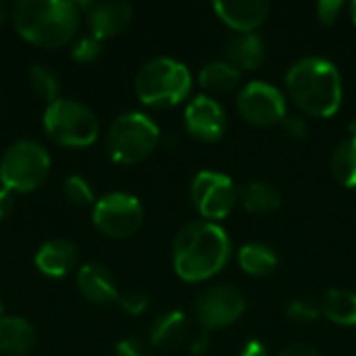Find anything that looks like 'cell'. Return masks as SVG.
<instances>
[{
	"instance_id": "obj_15",
	"label": "cell",
	"mask_w": 356,
	"mask_h": 356,
	"mask_svg": "<svg viewBox=\"0 0 356 356\" xmlns=\"http://www.w3.org/2000/svg\"><path fill=\"white\" fill-rule=\"evenodd\" d=\"M77 290L88 302L98 307L119 300V290L113 273L98 263H86L77 269Z\"/></svg>"
},
{
	"instance_id": "obj_1",
	"label": "cell",
	"mask_w": 356,
	"mask_h": 356,
	"mask_svg": "<svg viewBox=\"0 0 356 356\" xmlns=\"http://www.w3.org/2000/svg\"><path fill=\"white\" fill-rule=\"evenodd\" d=\"M232 257L227 232L213 221H190L173 240V269L179 280L198 284L221 273Z\"/></svg>"
},
{
	"instance_id": "obj_25",
	"label": "cell",
	"mask_w": 356,
	"mask_h": 356,
	"mask_svg": "<svg viewBox=\"0 0 356 356\" xmlns=\"http://www.w3.org/2000/svg\"><path fill=\"white\" fill-rule=\"evenodd\" d=\"M29 88L33 90V94L44 100V102H54L58 100V77L46 67V65H33L29 69Z\"/></svg>"
},
{
	"instance_id": "obj_7",
	"label": "cell",
	"mask_w": 356,
	"mask_h": 356,
	"mask_svg": "<svg viewBox=\"0 0 356 356\" xmlns=\"http://www.w3.org/2000/svg\"><path fill=\"white\" fill-rule=\"evenodd\" d=\"M50 175V154L35 140H19L10 144L0 159V184L8 192H33L46 184Z\"/></svg>"
},
{
	"instance_id": "obj_6",
	"label": "cell",
	"mask_w": 356,
	"mask_h": 356,
	"mask_svg": "<svg viewBox=\"0 0 356 356\" xmlns=\"http://www.w3.org/2000/svg\"><path fill=\"white\" fill-rule=\"evenodd\" d=\"M42 125L46 136L67 148H86L98 140L100 123L94 111L71 98H58L44 111Z\"/></svg>"
},
{
	"instance_id": "obj_29",
	"label": "cell",
	"mask_w": 356,
	"mask_h": 356,
	"mask_svg": "<svg viewBox=\"0 0 356 356\" xmlns=\"http://www.w3.org/2000/svg\"><path fill=\"white\" fill-rule=\"evenodd\" d=\"M117 302L121 305V309H123L125 313H129V315H134V317L142 315V313L148 309V296H144L142 292H136V290L119 294V300H117Z\"/></svg>"
},
{
	"instance_id": "obj_38",
	"label": "cell",
	"mask_w": 356,
	"mask_h": 356,
	"mask_svg": "<svg viewBox=\"0 0 356 356\" xmlns=\"http://www.w3.org/2000/svg\"><path fill=\"white\" fill-rule=\"evenodd\" d=\"M348 10H350V17H353V21L356 23V0H353V2L348 4Z\"/></svg>"
},
{
	"instance_id": "obj_5",
	"label": "cell",
	"mask_w": 356,
	"mask_h": 356,
	"mask_svg": "<svg viewBox=\"0 0 356 356\" xmlns=\"http://www.w3.org/2000/svg\"><path fill=\"white\" fill-rule=\"evenodd\" d=\"M161 142L159 125L144 113L119 115L106 134V152L119 165H136L154 152Z\"/></svg>"
},
{
	"instance_id": "obj_35",
	"label": "cell",
	"mask_w": 356,
	"mask_h": 356,
	"mask_svg": "<svg viewBox=\"0 0 356 356\" xmlns=\"http://www.w3.org/2000/svg\"><path fill=\"white\" fill-rule=\"evenodd\" d=\"M10 211H13V196H10L8 190L0 188V221H2Z\"/></svg>"
},
{
	"instance_id": "obj_9",
	"label": "cell",
	"mask_w": 356,
	"mask_h": 356,
	"mask_svg": "<svg viewBox=\"0 0 356 356\" xmlns=\"http://www.w3.org/2000/svg\"><path fill=\"white\" fill-rule=\"evenodd\" d=\"M190 198L194 209L204 221H221L229 217L236 202L240 200V190L234 179L219 171H200L192 179Z\"/></svg>"
},
{
	"instance_id": "obj_8",
	"label": "cell",
	"mask_w": 356,
	"mask_h": 356,
	"mask_svg": "<svg viewBox=\"0 0 356 356\" xmlns=\"http://www.w3.org/2000/svg\"><path fill=\"white\" fill-rule=\"evenodd\" d=\"M92 223L106 238L123 240L134 236L144 223L142 202L127 192H108L94 202Z\"/></svg>"
},
{
	"instance_id": "obj_17",
	"label": "cell",
	"mask_w": 356,
	"mask_h": 356,
	"mask_svg": "<svg viewBox=\"0 0 356 356\" xmlns=\"http://www.w3.org/2000/svg\"><path fill=\"white\" fill-rule=\"evenodd\" d=\"M35 346V330L33 325L15 315L0 317V355L25 356Z\"/></svg>"
},
{
	"instance_id": "obj_11",
	"label": "cell",
	"mask_w": 356,
	"mask_h": 356,
	"mask_svg": "<svg viewBox=\"0 0 356 356\" xmlns=\"http://www.w3.org/2000/svg\"><path fill=\"white\" fill-rule=\"evenodd\" d=\"M240 115L259 127H271L286 119V96L271 83L254 79L246 83L238 94Z\"/></svg>"
},
{
	"instance_id": "obj_22",
	"label": "cell",
	"mask_w": 356,
	"mask_h": 356,
	"mask_svg": "<svg viewBox=\"0 0 356 356\" xmlns=\"http://www.w3.org/2000/svg\"><path fill=\"white\" fill-rule=\"evenodd\" d=\"M242 81V71L236 69L227 60H213L204 65L198 73V83L207 92H232L240 86Z\"/></svg>"
},
{
	"instance_id": "obj_32",
	"label": "cell",
	"mask_w": 356,
	"mask_h": 356,
	"mask_svg": "<svg viewBox=\"0 0 356 356\" xmlns=\"http://www.w3.org/2000/svg\"><path fill=\"white\" fill-rule=\"evenodd\" d=\"M115 356H152V353L148 350V346L144 342L134 340V338H125L117 344Z\"/></svg>"
},
{
	"instance_id": "obj_20",
	"label": "cell",
	"mask_w": 356,
	"mask_h": 356,
	"mask_svg": "<svg viewBox=\"0 0 356 356\" xmlns=\"http://www.w3.org/2000/svg\"><path fill=\"white\" fill-rule=\"evenodd\" d=\"M238 263L244 273L252 277H269L277 271V252L263 242H248L238 252Z\"/></svg>"
},
{
	"instance_id": "obj_27",
	"label": "cell",
	"mask_w": 356,
	"mask_h": 356,
	"mask_svg": "<svg viewBox=\"0 0 356 356\" xmlns=\"http://www.w3.org/2000/svg\"><path fill=\"white\" fill-rule=\"evenodd\" d=\"M63 192H65V196H67L73 204L86 207V204H94V202H96V200H94V190H92V186H90L88 179L81 177V175H69V177L65 179V184H63Z\"/></svg>"
},
{
	"instance_id": "obj_31",
	"label": "cell",
	"mask_w": 356,
	"mask_h": 356,
	"mask_svg": "<svg viewBox=\"0 0 356 356\" xmlns=\"http://www.w3.org/2000/svg\"><path fill=\"white\" fill-rule=\"evenodd\" d=\"M280 125H282L284 134L294 138V140H302L309 134V125L300 115H286V119Z\"/></svg>"
},
{
	"instance_id": "obj_21",
	"label": "cell",
	"mask_w": 356,
	"mask_h": 356,
	"mask_svg": "<svg viewBox=\"0 0 356 356\" xmlns=\"http://www.w3.org/2000/svg\"><path fill=\"white\" fill-rule=\"evenodd\" d=\"M242 207L252 215H269L282 207L280 190L269 181H250L240 190Z\"/></svg>"
},
{
	"instance_id": "obj_4",
	"label": "cell",
	"mask_w": 356,
	"mask_h": 356,
	"mask_svg": "<svg viewBox=\"0 0 356 356\" xmlns=\"http://www.w3.org/2000/svg\"><path fill=\"white\" fill-rule=\"evenodd\" d=\"M134 90L142 104L150 108H171L190 96L192 73L175 58L156 56L138 69Z\"/></svg>"
},
{
	"instance_id": "obj_30",
	"label": "cell",
	"mask_w": 356,
	"mask_h": 356,
	"mask_svg": "<svg viewBox=\"0 0 356 356\" xmlns=\"http://www.w3.org/2000/svg\"><path fill=\"white\" fill-rule=\"evenodd\" d=\"M342 8H344L342 0H319L317 2V19H319V23H323V25L336 23Z\"/></svg>"
},
{
	"instance_id": "obj_13",
	"label": "cell",
	"mask_w": 356,
	"mask_h": 356,
	"mask_svg": "<svg viewBox=\"0 0 356 356\" xmlns=\"http://www.w3.org/2000/svg\"><path fill=\"white\" fill-rule=\"evenodd\" d=\"M81 8H90L88 13L90 35H94L100 42L119 35L134 21V6L123 0H108L96 4L81 2Z\"/></svg>"
},
{
	"instance_id": "obj_37",
	"label": "cell",
	"mask_w": 356,
	"mask_h": 356,
	"mask_svg": "<svg viewBox=\"0 0 356 356\" xmlns=\"http://www.w3.org/2000/svg\"><path fill=\"white\" fill-rule=\"evenodd\" d=\"M8 17V4L0 0V25L4 23V19Z\"/></svg>"
},
{
	"instance_id": "obj_24",
	"label": "cell",
	"mask_w": 356,
	"mask_h": 356,
	"mask_svg": "<svg viewBox=\"0 0 356 356\" xmlns=\"http://www.w3.org/2000/svg\"><path fill=\"white\" fill-rule=\"evenodd\" d=\"M332 175L344 188H356V134L346 136L332 154Z\"/></svg>"
},
{
	"instance_id": "obj_33",
	"label": "cell",
	"mask_w": 356,
	"mask_h": 356,
	"mask_svg": "<svg viewBox=\"0 0 356 356\" xmlns=\"http://www.w3.org/2000/svg\"><path fill=\"white\" fill-rule=\"evenodd\" d=\"M277 356H321L319 355V350L317 348H313L311 344H292V346H288V348H284L282 353Z\"/></svg>"
},
{
	"instance_id": "obj_16",
	"label": "cell",
	"mask_w": 356,
	"mask_h": 356,
	"mask_svg": "<svg viewBox=\"0 0 356 356\" xmlns=\"http://www.w3.org/2000/svg\"><path fill=\"white\" fill-rule=\"evenodd\" d=\"M77 259H79V252L73 242L50 240L40 246V250L33 257V263L42 275L58 280L73 271V267L77 265Z\"/></svg>"
},
{
	"instance_id": "obj_23",
	"label": "cell",
	"mask_w": 356,
	"mask_h": 356,
	"mask_svg": "<svg viewBox=\"0 0 356 356\" xmlns=\"http://www.w3.org/2000/svg\"><path fill=\"white\" fill-rule=\"evenodd\" d=\"M321 309H323V315L340 327L356 325V294L350 290H342V288L327 290L323 296Z\"/></svg>"
},
{
	"instance_id": "obj_39",
	"label": "cell",
	"mask_w": 356,
	"mask_h": 356,
	"mask_svg": "<svg viewBox=\"0 0 356 356\" xmlns=\"http://www.w3.org/2000/svg\"><path fill=\"white\" fill-rule=\"evenodd\" d=\"M0 317H4V302H2V298H0Z\"/></svg>"
},
{
	"instance_id": "obj_34",
	"label": "cell",
	"mask_w": 356,
	"mask_h": 356,
	"mask_svg": "<svg viewBox=\"0 0 356 356\" xmlns=\"http://www.w3.org/2000/svg\"><path fill=\"white\" fill-rule=\"evenodd\" d=\"M240 356H269V350H267V346H265L263 342H259V340H250V342H246V344H244V348H242Z\"/></svg>"
},
{
	"instance_id": "obj_36",
	"label": "cell",
	"mask_w": 356,
	"mask_h": 356,
	"mask_svg": "<svg viewBox=\"0 0 356 356\" xmlns=\"http://www.w3.org/2000/svg\"><path fill=\"white\" fill-rule=\"evenodd\" d=\"M207 348H209V336L207 334H202L198 340L192 342V355H204Z\"/></svg>"
},
{
	"instance_id": "obj_26",
	"label": "cell",
	"mask_w": 356,
	"mask_h": 356,
	"mask_svg": "<svg viewBox=\"0 0 356 356\" xmlns=\"http://www.w3.org/2000/svg\"><path fill=\"white\" fill-rule=\"evenodd\" d=\"M286 315L296 323H313L323 315V309L315 298H296L288 305Z\"/></svg>"
},
{
	"instance_id": "obj_28",
	"label": "cell",
	"mask_w": 356,
	"mask_h": 356,
	"mask_svg": "<svg viewBox=\"0 0 356 356\" xmlns=\"http://www.w3.org/2000/svg\"><path fill=\"white\" fill-rule=\"evenodd\" d=\"M100 52H102V42L96 40L94 35H81L71 48V56L77 63H92L100 56Z\"/></svg>"
},
{
	"instance_id": "obj_2",
	"label": "cell",
	"mask_w": 356,
	"mask_h": 356,
	"mask_svg": "<svg viewBox=\"0 0 356 356\" xmlns=\"http://www.w3.org/2000/svg\"><path fill=\"white\" fill-rule=\"evenodd\" d=\"M81 2L19 0L10 8L17 33L40 48H60L71 42L81 23Z\"/></svg>"
},
{
	"instance_id": "obj_10",
	"label": "cell",
	"mask_w": 356,
	"mask_h": 356,
	"mask_svg": "<svg viewBox=\"0 0 356 356\" xmlns=\"http://www.w3.org/2000/svg\"><path fill=\"white\" fill-rule=\"evenodd\" d=\"M246 311V298L238 288L213 286L198 294L194 302L196 323L204 332L225 330L234 325Z\"/></svg>"
},
{
	"instance_id": "obj_19",
	"label": "cell",
	"mask_w": 356,
	"mask_h": 356,
	"mask_svg": "<svg viewBox=\"0 0 356 356\" xmlns=\"http://www.w3.org/2000/svg\"><path fill=\"white\" fill-rule=\"evenodd\" d=\"M227 63L236 69H259L265 60V42L259 33H236L225 44Z\"/></svg>"
},
{
	"instance_id": "obj_14",
	"label": "cell",
	"mask_w": 356,
	"mask_h": 356,
	"mask_svg": "<svg viewBox=\"0 0 356 356\" xmlns=\"http://www.w3.org/2000/svg\"><path fill=\"white\" fill-rule=\"evenodd\" d=\"M213 10L217 17L234 31L238 33H254L259 29L269 13H271V2L267 0H234V2H215Z\"/></svg>"
},
{
	"instance_id": "obj_12",
	"label": "cell",
	"mask_w": 356,
	"mask_h": 356,
	"mask_svg": "<svg viewBox=\"0 0 356 356\" xmlns=\"http://www.w3.org/2000/svg\"><path fill=\"white\" fill-rule=\"evenodd\" d=\"M186 129L200 142H217L223 138L227 127V117L223 106L211 96H196L186 106Z\"/></svg>"
},
{
	"instance_id": "obj_3",
	"label": "cell",
	"mask_w": 356,
	"mask_h": 356,
	"mask_svg": "<svg viewBox=\"0 0 356 356\" xmlns=\"http://www.w3.org/2000/svg\"><path fill=\"white\" fill-rule=\"evenodd\" d=\"M286 88L294 104L307 115L325 119L342 106V75L327 58L307 56L296 60L286 73Z\"/></svg>"
},
{
	"instance_id": "obj_18",
	"label": "cell",
	"mask_w": 356,
	"mask_h": 356,
	"mask_svg": "<svg viewBox=\"0 0 356 356\" xmlns=\"http://www.w3.org/2000/svg\"><path fill=\"white\" fill-rule=\"evenodd\" d=\"M190 325L181 311H167L150 325V344L159 350H173L188 338Z\"/></svg>"
}]
</instances>
